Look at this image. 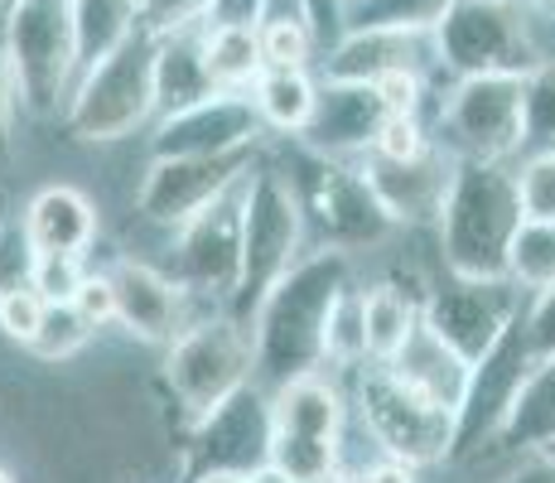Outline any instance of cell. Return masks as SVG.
<instances>
[{"instance_id":"1","label":"cell","mask_w":555,"mask_h":483,"mask_svg":"<svg viewBox=\"0 0 555 483\" xmlns=\"http://www.w3.org/2000/svg\"><path fill=\"white\" fill-rule=\"evenodd\" d=\"M348 276H353V262H348L344 246H319L271 285V295L261 300V309L251 319L256 386L275 392L291 378L324 368V325Z\"/></svg>"},{"instance_id":"2","label":"cell","mask_w":555,"mask_h":483,"mask_svg":"<svg viewBox=\"0 0 555 483\" xmlns=\"http://www.w3.org/2000/svg\"><path fill=\"white\" fill-rule=\"evenodd\" d=\"M521 223H527V213H521L517 175L507 165L459 160L450 199L440 213V252L450 276L507 281L512 242H517Z\"/></svg>"},{"instance_id":"3","label":"cell","mask_w":555,"mask_h":483,"mask_svg":"<svg viewBox=\"0 0 555 483\" xmlns=\"http://www.w3.org/2000/svg\"><path fill=\"white\" fill-rule=\"evenodd\" d=\"M155 59L159 35L135 29L68 92V131L78 141H121L155 116Z\"/></svg>"},{"instance_id":"4","label":"cell","mask_w":555,"mask_h":483,"mask_svg":"<svg viewBox=\"0 0 555 483\" xmlns=\"http://www.w3.org/2000/svg\"><path fill=\"white\" fill-rule=\"evenodd\" d=\"M305 246V208L291 179L275 169H251V193H247V223H242V281L232 290V319L251 329L261 300L271 285L300 262Z\"/></svg>"},{"instance_id":"5","label":"cell","mask_w":555,"mask_h":483,"mask_svg":"<svg viewBox=\"0 0 555 483\" xmlns=\"http://www.w3.org/2000/svg\"><path fill=\"white\" fill-rule=\"evenodd\" d=\"M0 45L20 82V102L49 116L78 82V35L73 0H20L0 20Z\"/></svg>"},{"instance_id":"6","label":"cell","mask_w":555,"mask_h":483,"mask_svg":"<svg viewBox=\"0 0 555 483\" xmlns=\"http://www.w3.org/2000/svg\"><path fill=\"white\" fill-rule=\"evenodd\" d=\"M251 368H256V343L247 325L232 315H218L184 329L169 343L165 382L175 392V402L184 406L189 425H194L208 411H218L232 392H242L251 382Z\"/></svg>"},{"instance_id":"7","label":"cell","mask_w":555,"mask_h":483,"mask_svg":"<svg viewBox=\"0 0 555 483\" xmlns=\"http://www.w3.org/2000/svg\"><path fill=\"white\" fill-rule=\"evenodd\" d=\"M435 53H440V68H450L454 78L527 73L531 63H541L531 45L527 5L517 0H454L435 25Z\"/></svg>"},{"instance_id":"8","label":"cell","mask_w":555,"mask_h":483,"mask_svg":"<svg viewBox=\"0 0 555 483\" xmlns=\"http://www.w3.org/2000/svg\"><path fill=\"white\" fill-rule=\"evenodd\" d=\"M358 411L362 425L372 431L382 449L401 465H440L454 449V411L425 402L421 392H411L387 363L367 368L358 378Z\"/></svg>"},{"instance_id":"9","label":"cell","mask_w":555,"mask_h":483,"mask_svg":"<svg viewBox=\"0 0 555 483\" xmlns=\"http://www.w3.org/2000/svg\"><path fill=\"white\" fill-rule=\"evenodd\" d=\"M521 78L527 73H474L450 88L440 106V141L454 160L503 165L521 150Z\"/></svg>"},{"instance_id":"10","label":"cell","mask_w":555,"mask_h":483,"mask_svg":"<svg viewBox=\"0 0 555 483\" xmlns=\"http://www.w3.org/2000/svg\"><path fill=\"white\" fill-rule=\"evenodd\" d=\"M291 185L300 193L305 218H314L324 246H344V252L348 246H372L397 228V218L382 208L362 169L344 165V160H328L305 145L300 175H291Z\"/></svg>"},{"instance_id":"11","label":"cell","mask_w":555,"mask_h":483,"mask_svg":"<svg viewBox=\"0 0 555 483\" xmlns=\"http://www.w3.org/2000/svg\"><path fill=\"white\" fill-rule=\"evenodd\" d=\"M271 440H275V411L271 392L247 382L232 392L218 411H208L189 431V465L184 479L198 474H256L271 465Z\"/></svg>"},{"instance_id":"12","label":"cell","mask_w":555,"mask_h":483,"mask_svg":"<svg viewBox=\"0 0 555 483\" xmlns=\"http://www.w3.org/2000/svg\"><path fill=\"white\" fill-rule=\"evenodd\" d=\"M247 193L251 175H242L222 199H212L198 218L179 228L175 246V281L194 285L203 295L232 300L242 281V223H247Z\"/></svg>"},{"instance_id":"13","label":"cell","mask_w":555,"mask_h":483,"mask_svg":"<svg viewBox=\"0 0 555 483\" xmlns=\"http://www.w3.org/2000/svg\"><path fill=\"white\" fill-rule=\"evenodd\" d=\"M521 309H527V295H521V285L512 276L507 281H468V276H454L450 285L425 300L421 315L450 348H459L468 363H478L507 334Z\"/></svg>"},{"instance_id":"14","label":"cell","mask_w":555,"mask_h":483,"mask_svg":"<svg viewBox=\"0 0 555 483\" xmlns=\"http://www.w3.org/2000/svg\"><path fill=\"white\" fill-rule=\"evenodd\" d=\"M242 175H251V155H165L151 160V175L141 185V213L159 228H184L212 199H222Z\"/></svg>"},{"instance_id":"15","label":"cell","mask_w":555,"mask_h":483,"mask_svg":"<svg viewBox=\"0 0 555 483\" xmlns=\"http://www.w3.org/2000/svg\"><path fill=\"white\" fill-rule=\"evenodd\" d=\"M527 372H531V358H527V343H521V315H517L507 334L474 363V382H468V396H464V406H459V416H454L450 459L474 455L478 445H493L498 425H503L512 396H517V386H521Z\"/></svg>"},{"instance_id":"16","label":"cell","mask_w":555,"mask_h":483,"mask_svg":"<svg viewBox=\"0 0 555 483\" xmlns=\"http://www.w3.org/2000/svg\"><path fill=\"white\" fill-rule=\"evenodd\" d=\"M261 112L247 92H212L175 116H159L151 150L165 155H237L261 136Z\"/></svg>"},{"instance_id":"17","label":"cell","mask_w":555,"mask_h":483,"mask_svg":"<svg viewBox=\"0 0 555 483\" xmlns=\"http://www.w3.org/2000/svg\"><path fill=\"white\" fill-rule=\"evenodd\" d=\"M391 116L397 112H391L387 97L377 92V82H334V78H324L319 82L314 116H309V126L300 131V145L319 150V155H328V160L367 155Z\"/></svg>"},{"instance_id":"18","label":"cell","mask_w":555,"mask_h":483,"mask_svg":"<svg viewBox=\"0 0 555 483\" xmlns=\"http://www.w3.org/2000/svg\"><path fill=\"white\" fill-rule=\"evenodd\" d=\"M454 165L459 160L444 145H430L425 155L415 160H387L377 150H367L362 160V179L372 185V193L382 199V208L391 213L397 223H440L444 199H450L454 185Z\"/></svg>"},{"instance_id":"19","label":"cell","mask_w":555,"mask_h":483,"mask_svg":"<svg viewBox=\"0 0 555 483\" xmlns=\"http://www.w3.org/2000/svg\"><path fill=\"white\" fill-rule=\"evenodd\" d=\"M440 63L435 29H344L324 49L319 68L334 82H377L397 68H425Z\"/></svg>"},{"instance_id":"20","label":"cell","mask_w":555,"mask_h":483,"mask_svg":"<svg viewBox=\"0 0 555 483\" xmlns=\"http://www.w3.org/2000/svg\"><path fill=\"white\" fill-rule=\"evenodd\" d=\"M387 368L397 372L411 392H421L425 402L444 406V411H454V416L468 396V382H474V363L435 334V329L425 325V315L415 319V329L405 334V343L387 358Z\"/></svg>"},{"instance_id":"21","label":"cell","mask_w":555,"mask_h":483,"mask_svg":"<svg viewBox=\"0 0 555 483\" xmlns=\"http://www.w3.org/2000/svg\"><path fill=\"white\" fill-rule=\"evenodd\" d=\"M116 285V325H126L145 343H175L179 329V281L159 276L145 262H121L112 271Z\"/></svg>"},{"instance_id":"22","label":"cell","mask_w":555,"mask_h":483,"mask_svg":"<svg viewBox=\"0 0 555 483\" xmlns=\"http://www.w3.org/2000/svg\"><path fill=\"white\" fill-rule=\"evenodd\" d=\"M203 39H208V20H194V25H179L169 35H159V59H155V112L159 116H175L218 92L212 88Z\"/></svg>"},{"instance_id":"23","label":"cell","mask_w":555,"mask_h":483,"mask_svg":"<svg viewBox=\"0 0 555 483\" xmlns=\"http://www.w3.org/2000/svg\"><path fill=\"white\" fill-rule=\"evenodd\" d=\"M25 228L39 252H88L92 238H98V213H92L88 193L53 185L29 199Z\"/></svg>"},{"instance_id":"24","label":"cell","mask_w":555,"mask_h":483,"mask_svg":"<svg viewBox=\"0 0 555 483\" xmlns=\"http://www.w3.org/2000/svg\"><path fill=\"white\" fill-rule=\"evenodd\" d=\"M555 435V358L531 363V372L521 378L517 396H512L503 425H498L493 445L503 449H537Z\"/></svg>"},{"instance_id":"25","label":"cell","mask_w":555,"mask_h":483,"mask_svg":"<svg viewBox=\"0 0 555 483\" xmlns=\"http://www.w3.org/2000/svg\"><path fill=\"white\" fill-rule=\"evenodd\" d=\"M141 29V0H73V35H78V78L98 68Z\"/></svg>"},{"instance_id":"26","label":"cell","mask_w":555,"mask_h":483,"mask_svg":"<svg viewBox=\"0 0 555 483\" xmlns=\"http://www.w3.org/2000/svg\"><path fill=\"white\" fill-rule=\"evenodd\" d=\"M271 411H275V431H305V435H334L344 425V402L319 372L291 378L285 386L271 392Z\"/></svg>"},{"instance_id":"27","label":"cell","mask_w":555,"mask_h":483,"mask_svg":"<svg viewBox=\"0 0 555 483\" xmlns=\"http://www.w3.org/2000/svg\"><path fill=\"white\" fill-rule=\"evenodd\" d=\"M251 102L266 126H275L285 136H300L309 116H314L319 82L309 78V68H261V78L251 82Z\"/></svg>"},{"instance_id":"28","label":"cell","mask_w":555,"mask_h":483,"mask_svg":"<svg viewBox=\"0 0 555 483\" xmlns=\"http://www.w3.org/2000/svg\"><path fill=\"white\" fill-rule=\"evenodd\" d=\"M203 53H208V73L218 92H251V82L266 68L256 25H208Z\"/></svg>"},{"instance_id":"29","label":"cell","mask_w":555,"mask_h":483,"mask_svg":"<svg viewBox=\"0 0 555 483\" xmlns=\"http://www.w3.org/2000/svg\"><path fill=\"white\" fill-rule=\"evenodd\" d=\"M367 358V290H358L348 281L338 290L334 309L324 325V363L334 368H358Z\"/></svg>"},{"instance_id":"30","label":"cell","mask_w":555,"mask_h":483,"mask_svg":"<svg viewBox=\"0 0 555 483\" xmlns=\"http://www.w3.org/2000/svg\"><path fill=\"white\" fill-rule=\"evenodd\" d=\"M271 465L295 483H334L338 474V445L334 435H305V431H275Z\"/></svg>"},{"instance_id":"31","label":"cell","mask_w":555,"mask_h":483,"mask_svg":"<svg viewBox=\"0 0 555 483\" xmlns=\"http://www.w3.org/2000/svg\"><path fill=\"white\" fill-rule=\"evenodd\" d=\"M415 319H421V309L411 305V295H401L397 285H372L367 290V358L387 363L415 329Z\"/></svg>"},{"instance_id":"32","label":"cell","mask_w":555,"mask_h":483,"mask_svg":"<svg viewBox=\"0 0 555 483\" xmlns=\"http://www.w3.org/2000/svg\"><path fill=\"white\" fill-rule=\"evenodd\" d=\"M521 150H555V59H541L521 78Z\"/></svg>"},{"instance_id":"33","label":"cell","mask_w":555,"mask_h":483,"mask_svg":"<svg viewBox=\"0 0 555 483\" xmlns=\"http://www.w3.org/2000/svg\"><path fill=\"white\" fill-rule=\"evenodd\" d=\"M454 0H358L344 10L348 29H435Z\"/></svg>"},{"instance_id":"34","label":"cell","mask_w":555,"mask_h":483,"mask_svg":"<svg viewBox=\"0 0 555 483\" xmlns=\"http://www.w3.org/2000/svg\"><path fill=\"white\" fill-rule=\"evenodd\" d=\"M507 276L521 290H551L555 285V223L527 218L512 242V266Z\"/></svg>"},{"instance_id":"35","label":"cell","mask_w":555,"mask_h":483,"mask_svg":"<svg viewBox=\"0 0 555 483\" xmlns=\"http://www.w3.org/2000/svg\"><path fill=\"white\" fill-rule=\"evenodd\" d=\"M92 319L82 315L73 300H53V305L44 309V325H39V334L29 348L39 353V358H49V363H59V358H73V353L82 348V343L92 339Z\"/></svg>"},{"instance_id":"36","label":"cell","mask_w":555,"mask_h":483,"mask_svg":"<svg viewBox=\"0 0 555 483\" xmlns=\"http://www.w3.org/2000/svg\"><path fill=\"white\" fill-rule=\"evenodd\" d=\"M261 35L266 68H309L319 53V35L309 20H271V25H256Z\"/></svg>"},{"instance_id":"37","label":"cell","mask_w":555,"mask_h":483,"mask_svg":"<svg viewBox=\"0 0 555 483\" xmlns=\"http://www.w3.org/2000/svg\"><path fill=\"white\" fill-rule=\"evenodd\" d=\"M39 246L29 238L25 223H0V295L35 285Z\"/></svg>"},{"instance_id":"38","label":"cell","mask_w":555,"mask_h":483,"mask_svg":"<svg viewBox=\"0 0 555 483\" xmlns=\"http://www.w3.org/2000/svg\"><path fill=\"white\" fill-rule=\"evenodd\" d=\"M521 213L537 223H555V150H537L517 175Z\"/></svg>"},{"instance_id":"39","label":"cell","mask_w":555,"mask_h":483,"mask_svg":"<svg viewBox=\"0 0 555 483\" xmlns=\"http://www.w3.org/2000/svg\"><path fill=\"white\" fill-rule=\"evenodd\" d=\"M44 309H49V300L39 295L35 285L0 295V329H5V339H15L20 348H29L39 334V325H44Z\"/></svg>"},{"instance_id":"40","label":"cell","mask_w":555,"mask_h":483,"mask_svg":"<svg viewBox=\"0 0 555 483\" xmlns=\"http://www.w3.org/2000/svg\"><path fill=\"white\" fill-rule=\"evenodd\" d=\"M88 281L82 271V252H39V266H35V290L49 300H73L78 285Z\"/></svg>"},{"instance_id":"41","label":"cell","mask_w":555,"mask_h":483,"mask_svg":"<svg viewBox=\"0 0 555 483\" xmlns=\"http://www.w3.org/2000/svg\"><path fill=\"white\" fill-rule=\"evenodd\" d=\"M521 343H527L531 363L555 358V285L537 290V300L521 309Z\"/></svg>"},{"instance_id":"42","label":"cell","mask_w":555,"mask_h":483,"mask_svg":"<svg viewBox=\"0 0 555 483\" xmlns=\"http://www.w3.org/2000/svg\"><path fill=\"white\" fill-rule=\"evenodd\" d=\"M435 141L425 136V126H421V112H401V116H391L387 126H382V136H377V155H387V160H415V155H425Z\"/></svg>"},{"instance_id":"43","label":"cell","mask_w":555,"mask_h":483,"mask_svg":"<svg viewBox=\"0 0 555 483\" xmlns=\"http://www.w3.org/2000/svg\"><path fill=\"white\" fill-rule=\"evenodd\" d=\"M212 0H141V29L151 35H169L179 25H194V20H208Z\"/></svg>"},{"instance_id":"44","label":"cell","mask_w":555,"mask_h":483,"mask_svg":"<svg viewBox=\"0 0 555 483\" xmlns=\"http://www.w3.org/2000/svg\"><path fill=\"white\" fill-rule=\"evenodd\" d=\"M377 92L387 97V106L391 112H421V102H425V78H421V68H397V73H387V78H377Z\"/></svg>"},{"instance_id":"45","label":"cell","mask_w":555,"mask_h":483,"mask_svg":"<svg viewBox=\"0 0 555 483\" xmlns=\"http://www.w3.org/2000/svg\"><path fill=\"white\" fill-rule=\"evenodd\" d=\"M15 112H20V82L10 68V53L0 45V165L10 160V141H15Z\"/></svg>"},{"instance_id":"46","label":"cell","mask_w":555,"mask_h":483,"mask_svg":"<svg viewBox=\"0 0 555 483\" xmlns=\"http://www.w3.org/2000/svg\"><path fill=\"white\" fill-rule=\"evenodd\" d=\"M73 305H78L92 325L116 319V285H112V276H88V281L78 285V295H73Z\"/></svg>"},{"instance_id":"47","label":"cell","mask_w":555,"mask_h":483,"mask_svg":"<svg viewBox=\"0 0 555 483\" xmlns=\"http://www.w3.org/2000/svg\"><path fill=\"white\" fill-rule=\"evenodd\" d=\"M309 15H314V35H319V49H328L338 35H344V0H305Z\"/></svg>"},{"instance_id":"48","label":"cell","mask_w":555,"mask_h":483,"mask_svg":"<svg viewBox=\"0 0 555 483\" xmlns=\"http://www.w3.org/2000/svg\"><path fill=\"white\" fill-rule=\"evenodd\" d=\"M261 0H212L208 5V25H256Z\"/></svg>"},{"instance_id":"49","label":"cell","mask_w":555,"mask_h":483,"mask_svg":"<svg viewBox=\"0 0 555 483\" xmlns=\"http://www.w3.org/2000/svg\"><path fill=\"white\" fill-rule=\"evenodd\" d=\"M372 483H415V465H401V459L387 455V465L372 469Z\"/></svg>"},{"instance_id":"50","label":"cell","mask_w":555,"mask_h":483,"mask_svg":"<svg viewBox=\"0 0 555 483\" xmlns=\"http://www.w3.org/2000/svg\"><path fill=\"white\" fill-rule=\"evenodd\" d=\"M507 483H555V469H551L546 459L537 455V459H531V465H521V469H517V474H512Z\"/></svg>"},{"instance_id":"51","label":"cell","mask_w":555,"mask_h":483,"mask_svg":"<svg viewBox=\"0 0 555 483\" xmlns=\"http://www.w3.org/2000/svg\"><path fill=\"white\" fill-rule=\"evenodd\" d=\"M251 483H295V479H285L275 465H266V469H256V474H251Z\"/></svg>"},{"instance_id":"52","label":"cell","mask_w":555,"mask_h":483,"mask_svg":"<svg viewBox=\"0 0 555 483\" xmlns=\"http://www.w3.org/2000/svg\"><path fill=\"white\" fill-rule=\"evenodd\" d=\"M189 483H251V474H198Z\"/></svg>"},{"instance_id":"53","label":"cell","mask_w":555,"mask_h":483,"mask_svg":"<svg viewBox=\"0 0 555 483\" xmlns=\"http://www.w3.org/2000/svg\"><path fill=\"white\" fill-rule=\"evenodd\" d=\"M531 455H541V459H546V465L555 469V435L546 440V445H537V449H531Z\"/></svg>"},{"instance_id":"54","label":"cell","mask_w":555,"mask_h":483,"mask_svg":"<svg viewBox=\"0 0 555 483\" xmlns=\"http://www.w3.org/2000/svg\"><path fill=\"white\" fill-rule=\"evenodd\" d=\"M334 483H372V469H362V474H334Z\"/></svg>"},{"instance_id":"55","label":"cell","mask_w":555,"mask_h":483,"mask_svg":"<svg viewBox=\"0 0 555 483\" xmlns=\"http://www.w3.org/2000/svg\"><path fill=\"white\" fill-rule=\"evenodd\" d=\"M10 5H20V0H0V20H5V10H10Z\"/></svg>"},{"instance_id":"56","label":"cell","mask_w":555,"mask_h":483,"mask_svg":"<svg viewBox=\"0 0 555 483\" xmlns=\"http://www.w3.org/2000/svg\"><path fill=\"white\" fill-rule=\"evenodd\" d=\"M0 483H15V479H10V474H5V469H0Z\"/></svg>"},{"instance_id":"57","label":"cell","mask_w":555,"mask_h":483,"mask_svg":"<svg viewBox=\"0 0 555 483\" xmlns=\"http://www.w3.org/2000/svg\"><path fill=\"white\" fill-rule=\"evenodd\" d=\"M348 5H358V0H344V10H348Z\"/></svg>"}]
</instances>
